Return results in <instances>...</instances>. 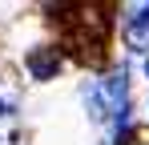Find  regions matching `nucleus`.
Masks as SVG:
<instances>
[{
    "instance_id": "1",
    "label": "nucleus",
    "mask_w": 149,
    "mask_h": 145,
    "mask_svg": "<svg viewBox=\"0 0 149 145\" xmlns=\"http://www.w3.org/2000/svg\"><path fill=\"white\" fill-rule=\"evenodd\" d=\"M125 97H129V85H125V69L109 72L105 81H97V89L89 93V109L97 121H121L125 117Z\"/></svg>"
},
{
    "instance_id": "2",
    "label": "nucleus",
    "mask_w": 149,
    "mask_h": 145,
    "mask_svg": "<svg viewBox=\"0 0 149 145\" xmlns=\"http://www.w3.org/2000/svg\"><path fill=\"white\" fill-rule=\"evenodd\" d=\"M56 69H61V52H56V48H36V52H28V72H32L36 81L56 77Z\"/></svg>"
},
{
    "instance_id": "3",
    "label": "nucleus",
    "mask_w": 149,
    "mask_h": 145,
    "mask_svg": "<svg viewBox=\"0 0 149 145\" xmlns=\"http://www.w3.org/2000/svg\"><path fill=\"white\" fill-rule=\"evenodd\" d=\"M125 40H129L133 48H149V4L141 8V12L129 16V24H125Z\"/></svg>"
},
{
    "instance_id": "4",
    "label": "nucleus",
    "mask_w": 149,
    "mask_h": 145,
    "mask_svg": "<svg viewBox=\"0 0 149 145\" xmlns=\"http://www.w3.org/2000/svg\"><path fill=\"white\" fill-rule=\"evenodd\" d=\"M145 72H149V61H145Z\"/></svg>"
}]
</instances>
